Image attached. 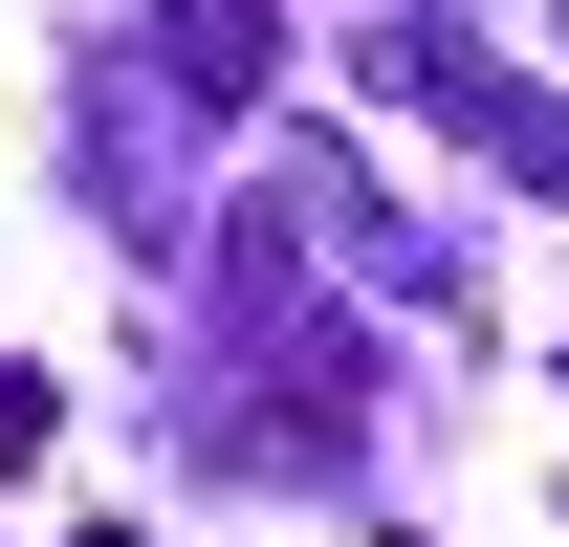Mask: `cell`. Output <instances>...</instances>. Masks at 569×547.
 I'll return each instance as SVG.
<instances>
[{
  "label": "cell",
  "instance_id": "7a4b0ae2",
  "mask_svg": "<svg viewBox=\"0 0 569 547\" xmlns=\"http://www.w3.org/2000/svg\"><path fill=\"white\" fill-rule=\"evenodd\" d=\"M153 22H176V88H198V110H241V88L284 67V22H263V0H153Z\"/></svg>",
  "mask_w": 569,
  "mask_h": 547
},
{
  "label": "cell",
  "instance_id": "6da1fadb",
  "mask_svg": "<svg viewBox=\"0 0 569 547\" xmlns=\"http://www.w3.org/2000/svg\"><path fill=\"white\" fill-rule=\"evenodd\" d=\"M395 110H438V132H482L503 176H526V198H569V110H548V88H503V67H460L438 22L395 44Z\"/></svg>",
  "mask_w": 569,
  "mask_h": 547
},
{
  "label": "cell",
  "instance_id": "277c9868",
  "mask_svg": "<svg viewBox=\"0 0 569 547\" xmlns=\"http://www.w3.org/2000/svg\"><path fill=\"white\" fill-rule=\"evenodd\" d=\"M88 547H132V526H88Z\"/></svg>",
  "mask_w": 569,
  "mask_h": 547
},
{
  "label": "cell",
  "instance_id": "3957f363",
  "mask_svg": "<svg viewBox=\"0 0 569 547\" xmlns=\"http://www.w3.org/2000/svg\"><path fill=\"white\" fill-rule=\"evenodd\" d=\"M44 438H67V395H44V372H22V350H0V481L44 460Z\"/></svg>",
  "mask_w": 569,
  "mask_h": 547
}]
</instances>
